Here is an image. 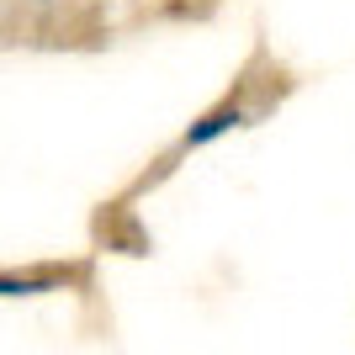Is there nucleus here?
<instances>
[{
  "label": "nucleus",
  "instance_id": "nucleus-1",
  "mask_svg": "<svg viewBox=\"0 0 355 355\" xmlns=\"http://www.w3.org/2000/svg\"><path fill=\"white\" fill-rule=\"evenodd\" d=\"M254 117H260V106L244 101V85L228 90V96H223L212 112H202V117L186 128V138H180V154H186V148H207V144H218L223 133H239V128H250Z\"/></svg>",
  "mask_w": 355,
  "mask_h": 355
},
{
  "label": "nucleus",
  "instance_id": "nucleus-2",
  "mask_svg": "<svg viewBox=\"0 0 355 355\" xmlns=\"http://www.w3.org/2000/svg\"><path fill=\"white\" fill-rule=\"evenodd\" d=\"M69 286V270H0V297H43Z\"/></svg>",
  "mask_w": 355,
  "mask_h": 355
}]
</instances>
